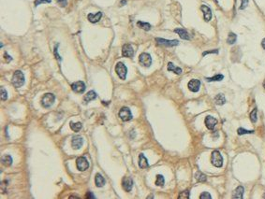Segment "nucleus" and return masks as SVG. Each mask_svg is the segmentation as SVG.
Returning <instances> with one entry per match:
<instances>
[{
	"label": "nucleus",
	"instance_id": "18",
	"mask_svg": "<svg viewBox=\"0 0 265 199\" xmlns=\"http://www.w3.org/2000/svg\"><path fill=\"white\" fill-rule=\"evenodd\" d=\"M174 32H175L176 34H178L180 36V37H181V39H186V40H189V39H190L189 34L184 29H182V28H176V29L174 30Z\"/></svg>",
	"mask_w": 265,
	"mask_h": 199
},
{
	"label": "nucleus",
	"instance_id": "35",
	"mask_svg": "<svg viewBox=\"0 0 265 199\" xmlns=\"http://www.w3.org/2000/svg\"><path fill=\"white\" fill-rule=\"evenodd\" d=\"M52 0H35V6H39V5L40 4H43V3H51Z\"/></svg>",
	"mask_w": 265,
	"mask_h": 199
},
{
	"label": "nucleus",
	"instance_id": "10",
	"mask_svg": "<svg viewBox=\"0 0 265 199\" xmlns=\"http://www.w3.org/2000/svg\"><path fill=\"white\" fill-rule=\"evenodd\" d=\"M71 88L73 92L77 94H83L86 91V84L83 83V82H76L71 84Z\"/></svg>",
	"mask_w": 265,
	"mask_h": 199
},
{
	"label": "nucleus",
	"instance_id": "2",
	"mask_svg": "<svg viewBox=\"0 0 265 199\" xmlns=\"http://www.w3.org/2000/svg\"><path fill=\"white\" fill-rule=\"evenodd\" d=\"M211 162L212 165L216 167H221L223 165V157L218 150H214L211 155Z\"/></svg>",
	"mask_w": 265,
	"mask_h": 199
},
{
	"label": "nucleus",
	"instance_id": "44",
	"mask_svg": "<svg viewBox=\"0 0 265 199\" xmlns=\"http://www.w3.org/2000/svg\"><path fill=\"white\" fill-rule=\"evenodd\" d=\"M263 87L265 88V80H264V82H263Z\"/></svg>",
	"mask_w": 265,
	"mask_h": 199
},
{
	"label": "nucleus",
	"instance_id": "30",
	"mask_svg": "<svg viewBox=\"0 0 265 199\" xmlns=\"http://www.w3.org/2000/svg\"><path fill=\"white\" fill-rule=\"evenodd\" d=\"M257 113H258L257 108H255L254 110H252V112L250 113V120H251L252 122H256L258 121V115H257Z\"/></svg>",
	"mask_w": 265,
	"mask_h": 199
},
{
	"label": "nucleus",
	"instance_id": "31",
	"mask_svg": "<svg viewBox=\"0 0 265 199\" xmlns=\"http://www.w3.org/2000/svg\"><path fill=\"white\" fill-rule=\"evenodd\" d=\"M165 183V179L162 175H158L157 176V181H155V185L158 186H163Z\"/></svg>",
	"mask_w": 265,
	"mask_h": 199
},
{
	"label": "nucleus",
	"instance_id": "41",
	"mask_svg": "<svg viewBox=\"0 0 265 199\" xmlns=\"http://www.w3.org/2000/svg\"><path fill=\"white\" fill-rule=\"evenodd\" d=\"M4 56H5V58L7 59V62H11V56H9V55H8V53H5Z\"/></svg>",
	"mask_w": 265,
	"mask_h": 199
},
{
	"label": "nucleus",
	"instance_id": "36",
	"mask_svg": "<svg viewBox=\"0 0 265 199\" xmlns=\"http://www.w3.org/2000/svg\"><path fill=\"white\" fill-rule=\"evenodd\" d=\"M8 97V94L6 92V90L4 88H1V99L2 100H6Z\"/></svg>",
	"mask_w": 265,
	"mask_h": 199
},
{
	"label": "nucleus",
	"instance_id": "1",
	"mask_svg": "<svg viewBox=\"0 0 265 199\" xmlns=\"http://www.w3.org/2000/svg\"><path fill=\"white\" fill-rule=\"evenodd\" d=\"M11 82L13 84V86L16 88H20L25 84V75H23L22 71L16 70L15 72H14L12 79H11Z\"/></svg>",
	"mask_w": 265,
	"mask_h": 199
},
{
	"label": "nucleus",
	"instance_id": "7",
	"mask_svg": "<svg viewBox=\"0 0 265 199\" xmlns=\"http://www.w3.org/2000/svg\"><path fill=\"white\" fill-rule=\"evenodd\" d=\"M76 167L80 171H86L89 167V163L86 157H79L76 160Z\"/></svg>",
	"mask_w": 265,
	"mask_h": 199
},
{
	"label": "nucleus",
	"instance_id": "33",
	"mask_svg": "<svg viewBox=\"0 0 265 199\" xmlns=\"http://www.w3.org/2000/svg\"><path fill=\"white\" fill-rule=\"evenodd\" d=\"M179 198H181V199H188L189 198V191H184V192H182L181 193H180V195L178 196Z\"/></svg>",
	"mask_w": 265,
	"mask_h": 199
},
{
	"label": "nucleus",
	"instance_id": "42",
	"mask_svg": "<svg viewBox=\"0 0 265 199\" xmlns=\"http://www.w3.org/2000/svg\"><path fill=\"white\" fill-rule=\"evenodd\" d=\"M86 198H95V196L92 195V193L88 192V193H87V195H86Z\"/></svg>",
	"mask_w": 265,
	"mask_h": 199
},
{
	"label": "nucleus",
	"instance_id": "16",
	"mask_svg": "<svg viewBox=\"0 0 265 199\" xmlns=\"http://www.w3.org/2000/svg\"><path fill=\"white\" fill-rule=\"evenodd\" d=\"M101 17H102V13L101 12H97V13H95V14H93V13L88 14L87 19H88V21L90 23H98L99 20H100Z\"/></svg>",
	"mask_w": 265,
	"mask_h": 199
},
{
	"label": "nucleus",
	"instance_id": "12",
	"mask_svg": "<svg viewBox=\"0 0 265 199\" xmlns=\"http://www.w3.org/2000/svg\"><path fill=\"white\" fill-rule=\"evenodd\" d=\"M155 41L158 42V44L162 45V46H166V47H173V46H177L179 44L178 40H167L164 39H157Z\"/></svg>",
	"mask_w": 265,
	"mask_h": 199
},
{
	"label": "nucleus",
	"instance_id": "25",
	"mask_svg": "<svg viewBox=\"0 0 265 199\" xmlns=\"http://www.w3.org/2000/svg\"><path fill=\"white\" fill-rule=\"evenodd\" d=\"M70 125V128H71L74 132H79L80 130L82 129V127H83V125H82V122H70V124H69Z\"/></svg>",
	"mask_w": 265,
	"mask_h": 199
},
{
	"label": "nucleus",
	"instance_id": "24",
	"mask_svg": "<svg viewBox=\"0 0 265 199\" xmlns=\"http://www.w3.org/2000/svg\"><path fill=\"white\" fill-rule=\"evenodd\" d=\"M1 161H2L3 165H6V167H11V164H12V158H11V155H8V154L4 155L3 157H2V159H1Z\"/></svg>",
	"mask_w": 265,
	"mask_h": 199
},
{
	"label": "nucleus",
	"instance_id": "23",
	"mask_svg": "<svg viewBox=\"0 0 265 199\" xmlns=\"http://www.w3.org/2000/svg\"><path fill=\"white\" fill-rule=\"evenodd\" d=\"M168 70L169 71H172V72H174V73L177 74V75L182 74V72H183L182 68H177V66H175L172 63H169L168 64Z\"/></svg>",
	"mask_w": 265,
	"mask_h": 199
},
{
	"label": "nucleus",
	"instance_id": "5",
	"mask_svg": "<svg viewBox=\"0 0 265 199\" xmlns=\"http://www.w3.org/2000/svg\"><path fill=\"white\" fill-rule=\"evenodd\" d=\"M119 117L121 118L122 121L129 122L132 119V113L129 108L123 107L119 111Z\"/></svg>",
	"mask_w": 265,
	"mask_h": 199
},
{
	"label": "nucleus",
	"instance_id": "37",
	"mask_svg": "<svg viewBox=\"0 0 265 199\" xmlns=\"http://www.w3.org/2000/svg\"><path fill=\"white\" fill-rule=\"evenodd\" d=\"M56 1H57V3L63 8H65L68 5V0H56Z\"/></svg>",
	"mask_w": 265,
	"mask_h": 199
},
{
	"label": "nucleus",
	"instance_id": "11",
	"mask_svg": "<svg viewBox=\"0 0 265 199\" xmlns=\"http://www.w3.org/2000/svg\"><path fill=\"white\" fill-rule=\"evenodd\" d=\"M133 186V181L129 177H125L122 181V187L126 192H130Z\"/></svg>",
	"mask_w": 265,
	"mask_h": 199
},
{
	"label": "nucleus",
	"instance_id": "32",
	"mask_svg": "<svg viewBox=\"0 0 265 199\" xmlns=\"http://www.w3.org/2000/svg\"><path fill=\"white\" fill-rule=\"evenodd\" d=\"M237 133H238V135L242 136V135H245V134H253L254 131L253 130L252 131H249V130H245L244 128H239L237 130Z\"/></svg>",
	"mask_w": 265,
	"mask_h": 199
},
{
	"label": "nucleus",
	"instance_id": "27",
	"mask_svg": "<svg viewBox=\"0 0 265 199\" xmlns=\"http://www.w3.org/2000/svg\"><path fill=\"white\" fill-rule=\"evenodd\" d=\"M195 178H196V179L198 181H200V182H205L206 181V179H207V178H206V176L203 173H201V172H197L196 174H195Z\"/></svg>",
	"mask_w": 265,
	"mask_h": 199
},
{
	"label": "nucleus",
	"instance_id": "8",
	"mask_svg": "<svg viewBox=\"0 0 265 199\" xmlns=\"http://www.w3.org/2000/svg\"><path fill=\"white\" fill-rule=\"evenodd\" d=\"M122 55L124 57H129L131 58L134 55V50L132 48L130 44H125L122 48Z\"/></svg>",
	"mask_w": 265,
	"mask_h": 199
},
{
	"label": "nucleus",
	"instance_id": "43",
	"mask_svg": "<svg viewBox=\"0 0 265 199\" xmlns=\"http://www.w3.org/2000/svg\"><path fill=\"white\" fill-rule=\"evenodd\" d=\"M261 46H262V48L265 50V39H262V41H261Z\"/></svg>",
	"mask_w": 265,
	"mask_h": 199
},
{
	"label": "nucleus",
	"instance_id": "26",
	"mask_svg": "<svg viewBox=\"0 0 265 199\" xmlns=\"http://www.w3.org/2000/svg\"><path fill=\"white\" fill-rule=\"evenodd\" d=\"M137 25H138L140 28H141V29L145 30V31H149L151 29V25L148 23H143V22L139 21L138 23H137Z\"/></svg>",
	"mask_w": 265,
	"mask_h": 199
},
{
	"label": "nucleus",
	"instance_id": "6",
	"mask_svg": "<svg viewBox=\"0 0 265 199\" xmlns=\"http://www.w3.org/2000/svg\"><path fill=\"white\" fill-rule=\"evenodd\" d=\"M139 61H140V64L145 66V68H149L152 65V58H151L149 53H143L140 55Z\"/></svg>",
	"mask_w": 265,
	"mask_h": 199
},
{
	"label": "nucleus",
	"instance_id": "40",
	"mask_svg": "<svg viewBox=\"0 0 265 199\" xmlns=\"http://www.w3.org/2000/svg\"><path fill=\"white\" fill-rule=\"evenodd\" d=\"M57 48H58V45H56V46H55V49H54V53H55V56H56V57H57V59H58L59 61H61V60H62V58H61L60 56H58V53H57Z\"/></svg>",
	"mask_w": 265,
	"mask_h": 199
},
{
	"label": "nucleus",
	"instance_id": "13",
	"mask_svg": "<svg viewBox=\"0 0 265 199\" xmlns=\"http://www.w3.org/2000/svg\"><path fill=\"white\" fill-rule=\"evenodd\" d=\"M188 89L193 93H197L201 87V82L199 79H191L187 84Z\"/></svg>",
	"mask_w": 265,
	"mask_h": 199
},
{
	"label": "nucleus",
	"instance_id": "9",
	"mask_svg": "<svg viewBox=\"0 0 265 199\" xmlns=\"http://www.w3.org/2000/svg\"><path fill=\"white\" fill-rule=\"evenodd\" d=\"M83 144V139L81 136H74L72 137L71 141V146L74 150H79L82 148V146Z\"/></svg>",
	"mask_w": 265,
	"mask_h": 199
},
{
	"label": "nucleus",
	"instance_id": "28",
	"mask_svg": "<svg viewBox=\"0 0 265 199\" xmlns=\"http://www.w3.org/2000/svg\"><path fill=\"white\" fill-rule=\"evenodd\" d=\"M236 39H237V36H236L234 33H230L229 37H228V39H227V42H228V44L232 45L236 42Z\"/></svg>",
	"mask_w": 265,
	"mask_h": 199
},
{
	"label": "nucleus",
	"instance_id": "29",
	"mask_svg": "<svg viewBox=\"0 0 265 199\" xmlns=\"http://www.w3.org/2000/svg\"><path fill=\"white\" fill-rule=\"evenodd\" d=\"M223 79H224V76L221 75V74L216 75L212 78H206L207 82H220V80H222Z\"/></svg>",
	"mask_w": 265,
	"mask_h": 199
},
{
	"label": "nucleus",
	"instance_id": "4",
	"mask_svg": "<svg viewBox=\"0 0 265 199\" xmlns=\"http://www.w3.org/2000/svg\"><path fill=\"white\" fill-rule=\"evenodd\" d=\"M115 72L121 79H123V80L126 79V74H127V69H126V66L122 62L117 63V65H115Z\"/></svg>",
	"mask_w": 265,
	"mask_h": 199
},
{
	"label": "nucleus",
	"instance_id": "15",
	"mask_svg": "<svg viewBox=\"0 0 265 199\" xmlns=\"http://www.w3.org/2000/svg\"><path fill=\"white\" fill-rule=\"evenodd\" d=\"M201 9L202 11L203 12V16H204V20L206 22H209L211 19H212V11L209 7L205 6V5H202V6L201 7Z\"/></svg>",
	"mask_w": 265,
	"mask_h": 199
},
{
	"label": "nucleus",
	"instance_id": "39",
	"mask_svg": "<svg viewBox=\"0 0 265 199\" xmlns=\"http://www.w3.org/2000/svg\"><path fill=\"white\" fill-rule=\"evenodd\" d=\"M209 53H218V50H214V51H204V53H202V55L204 56L206 54H209Z\"/></svg>",
	"mask_w": 265,
	"mask_h": 199
},
{
	"label": "nucleus",
	"instance_id": "14",
	"mask_svg": "<svg viewBox=\"0 0 265 199\" xmlns=\"http://www.w3.org/2000/svg\"><path fill=\"white\" fill-rule=\"evenodd\" d=\"M217 124V120L212 116H207L205 118V125L209 130H213Z\"/></svg>",
	"mask_w": 265,
	"mask_h": 199
},
{
	"label": "nucleus",
	"instance_id": "34",
	"mask_svg": "<svg viewBox=\"0 0 265 199\" xmlns=\"http://www.w3.org/2000/svg\"><path fill=\"white\" fill-rule=\"evenodd\" d=\"M200 198L201 199H211L212 198V196H211V195L209 193H207V192H204V193H202L201 195H200Z\"/></svg>",
	"mask_w": 265,
	"mask_h": 199
},
{
	"label": "nucleus",
	"instance_id": "20",
	"mask_svg": "<svg viewBox=\"0 0 265 199\" xmlns=\"http://www.w3.org/2000/svg\"><path fill=\"white\" fill-rule=\"evenodd\" d=\"M139 167L141 168H147L149 167L148 161L143 153H141L139 155Z\"/></svg>",
	"mask_w": 265,
	"mask_h": 199
},
{
	"label": "nucleus",
	"instance_id": "17",
	"mask_svg": "<svg viewBox=\"0 0 265 199\" xmlns=\"http://www.w3.org/2000/svg\"><path fill=\"white\" fill-rule=\"evenodd\" d=\"M245 189L243 186H238L237 188L235 189L232 193V198L235 199H242L243 198V195H244Z\"/></svg>",
	"mask_w": 265,
	"mask_h": 199
},
{
	"label": "nucleus",
	"instance_id": "3",
	"mask_svg": "<svg viewBox=\"0 0 265 199\" xmlns=\"http://www.w3.org/2000/svg\"><path fill=\"white\" fill-rule=\"evenodd\" d=\"M55 96L53 94H45L43 97L41 98V105L43 108H50L51 106H53V104L54 103Z\"/></svg>",
	"mask_w": 265,
	"mask_h": 199
},
{
	"label": "nucleus",
	"instance_id": "38",
	"mask_svg": "<svg viewBox=\"0 0 265 199\" xmlns=\"http://www.w3.org/2000/svg\"><path fill=\"white\" fill-rule=\"evenodd\" d=\"M248 5V0H242V4H241L240 9H244L245 8H247Z\"/></svg>",
	"mask_w": 265,
	"mask_h": 199
},
{
	"label": "nucleus",
	"instance_id": "22",
	"mask_svg": "<svg viewBox=\"0 0 265 199\" xmlns=\"http://www.w3.org/2000/svg\"><path fill=\"white\" fill-rule=\"evenodd\" d=\"M215 102H216V105H219V106L224 105V104L226 103V98L224 96V94H218L217 96H216Z\"/></svg>",
	"mask_w": 265,
	"mask_h": 199
},
{
	"label": "nucleus",
	"instance_id": "21",
	"mask_svg": "<svg viewBox=\"0 0 265 199\" xmlns=\"http://www.w3.org/2000/svg\"><path fill=\"white\" fill-rule=\"evenodd\" d=\"M95 182H96V185L98 187H102V186L105 185L106 181H105V179L102 177L101 174L98 173L96 175V178H95Z\"/></svg>",
	"mask_w": 265,
	"mask_h": 199
},
{
	"label": "nucleus",
	"instance_id": "19",
	"mask_svg": "<svg viewBox=\"0 0 265 199\" xmlns=\"http://www.w3.org/2000/svg\"><path fill=\"white\" fill-rule=\"evenodd\" d=\"M97 98V93L95 91H89L86 96H84L83 97V102L87 104L88 102L92 101V100H95V99Z\"/></svg>",
	"mask_w": 265,
	"mask_h": 199
}]
</instances>
